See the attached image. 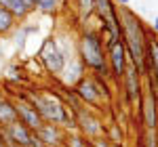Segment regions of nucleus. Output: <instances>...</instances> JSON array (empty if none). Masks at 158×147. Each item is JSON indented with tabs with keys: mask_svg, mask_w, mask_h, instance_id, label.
Wrapping results in <instances>:
<instances>
[{
	"mask_svg": "<svg viewBox=\"0 0 158 147\" xmlns=\"http://www.w3.org/2000/svg\"><path fill=\"white\" fill-rule=\"evenodd\" d=\"M118 17L122 23V44H124L127 57H129V65H133L135 72L141 78H146V42L150 36V30L137 17V13H133L129 6H120Z\"/></svg>",
	"mask_w": 158,
	"mask_h": 147,
	"instance_id": "obj_1",
	"label": "nucleus"
},
{
	"mask_svg": "<svg viewBox=\"0 0 158 147\" xmlns=\"http://www.w3.org/2000/svg\"><path fill=\"white\" fill-rule=\"evenodd\" d=\"M76 57L82 61L86 72L91 76H101L106 80H112L108 67V57H106V44H103V34L97 27H86L78 38L76 44Z\"/></svg>",
	"mask_w": 158,
	"mask_h": 147,
	"instance_id": "obj_2",
	"label": "nucleus"
},
{
	"mask_svg": "<svg viewBox=\"0 0 158 147\" xmlns=\"http://www.w3.org/2000/svg\"><path fill=\"white\" fill-rule=\"evenodd\" d=\"M38 59H40L42 65H44V70H47L49 74H53V76L61 74L63 67H65V63H68V57L61 53L55 36L44 38L42 46H40V50H38Z\"/></svg>",
	"mask_w": 158,
	"mask_h": 147,
	"instance_id": "obj_3",
	"label": "nucleus"
},
{
	"mask_svg": "<svg viewBox=\"0 0 158 147\" xmlns=\"http://www.w3.org/2000/svg\"><path fill=\"white\" fill-rule=\"evenodd\" d=\"M76 130L80 135H85L86 139H97V137H101L106 133V126H103V120L97 113L82 107L76 113Z\"/></svg>",
	"mask_w": 158,
	"mask_h": 147,
	"instance_id": "obj_4",
	"label": "nucleus"
},
{
	"mask_svg": "<svg viewBox=\"0 0 158 147\" xmlns=\"http://www.w3.org/2000/svg\"><path fill=\"white\" fill-rule=\"evenodd\" d=\"M106 57H108V67H110L112 80H114L116 84H120L122 76H124L127 67H129V57H127V50H124L122 40L116 42L114 46H110V49L106 50Z\"/></svg>",
	"mask_w": 158,
	"mask_h": 147,
	"instance_id": "obj_5",
	"label": "nucleus"
},
{
	"mask_svg": "<svg viewBox=\"0 0 158 147\" xmlns=\"http://www.w3.org/2000/svg\"><path fill=\"white\" fill-rule=\"evenodd\" d=\"M0 130H2V137H4V141H6V145H17V147H30L32 143V137L34 133L21 124L19 120H15V122L6 124V126H0Z\"/></svg>",
	"mask_w": 158,
	"mask_h": 147,
	"instance_id": "obj_6",
	"label": "nucleus"
},
{
	"mask_svg": "<svg viewBox=\"0 0 158 147\" xmlns=\"http://www.w3.org/2000/svg\"><path fill=\"white\" fill-rule=\"evenodd\" d=\"M141 80H143V78L135 72V67H133V65H129V67H127V72H124V76H122V80H120L124 99H127L129 103H135V101H139V99L143 97Z\"/></svg>",
	"mask_w": 158,
	"mask_h": 147,
	"instance_id": "obj_7",
	"label": "nucleus"
},
{
	"mask_svg": "<svg viewBox=\"0 0 158 147\" xmlns=\"http://www.w3.org/2000/svg\"><path fill=\"white\" fill-rule=\"evenodd\" d=\"M65 135H68V133L61 128L59 124H51V122H44L36 133H34V137H36L40 143H44L47 147H63Z\"/></svg>",
	"mask_w": 158,
	"mask_h": 147,
	"instance_id": "obj_8",
	"label": "nucleus"
},
{
	"mask_svg": "<svg viewBox=\"0 0 158 147\" xmlns=\"http://www.w3.org/2000/svg\"><path fill=\"white\" fill-rule=\"evenodd\" d=\"M74 93L78 95V99L86 103V105H91V107H99L101 105V97H99V88L95 84V80L91 78V76H85L80 82L76 86H72Z\"/></svg>",
	"mask_w": 158,
	"mask_h": 147,
	"instance_id": "obj_9",
	"label": "nucleus"
},
{
	"mask_svg": "<svg viewBox=\"0 0 158 147\" xmlns=\"http://www.w3.org/2000/svg\"><path fill=\"white\" fill-rule=\"evenodd\" d=\"M15 113H17V120L21 124H25L32 133H36L38 128L42 126V118L27 101H15Z\"/></svg>",
	"mask_w": 158,
	"mask_h": 147,
	"instance_id": "obj_10",
	"label": "nucleus"
},
{
	"mask_svg": "<svg viewBox=\"0 0 158 147\" xmlns=\"http://www.w3.org/2000/svg\"><path fill=\"white\" fill-rule=\"evenodd\" d=\"M137 103H139V113L143 116L146 130H158V101L150 95H143Z\"/></svg>",
	"mask_w": 158,
	"mask_h": 147,
	"instance_id": "obj_11",
	"label": "nucleus"
},
{
	"mask_svg": "<svg viewBox=\"0 0 158 147\" xmlns=\"http://www.w3.org/2000/svg\"><path fill=\"white\" fill-rule=\"evenodd\" d=\"M86 76V67L82 65V61L78 59V57H72V59H68L65 63V67H63V72H61V78H63V84L65 86H76L82 78Z\"/></svg>",
	"mask_w": 158,
	"mask_h": 147,
	"instance_id": "obj_12",
	"label": "nucleus"
},
{
	"mask_svg": "<svg viewBox=\"0 0 158 147\" xmlns=\"http://www.w3.org/2000/svg\"><path fill=\"white\" fill-rule=\"evenodd\" d=\"M19 21L13 17L6 6H0V38L2 36H11L13 32L17 30Z\"/></svg>",
	"mask_w": 158,
	"mask_h": 147,
	"instance_id": "obj_13",
	"label": "nucleus"
},
{
	"mask_svg": "<svg viewBox=\"0 0 158 147\" xmlns=\"http://www.w3.org/2000/svg\"><path fill=\"white\" fill-rule=\"evenodd\" d=\"M17 120V113H15V103L9 97H0V126H6Z\"/></svg>",
	"mask_w": 158,
	"mask_h": 147,
	"instance_id": "obj_14",
	"label": "nucleus"
},
{
	"mask_svg": "<svg viewBox=\"0 0 158 147\" xmlns=\"http://www.w3.org/2000/svg\"><path fill=\"white\" fill-rule=\"evenodd\" d=\"M6 9H9V13H11L17 21H25L30 17V13H34V9H30L23 0H9L6 2Z\"/></svg>",
	"mask_w": 158,
	"mask_h": 147,
	"instance_id": "obj_15",
	"label": "nucleus"
},
{
	"mask_svg": "<svg viewBox=\"0 0 158 147\" xmlns=\"http://www.w3.org/2000/svg\"><path fill=\"white\" fill-rule=\"evenodd\" d=\"M116 9H118V6H116V2H114V0H95V15H97L99 23H101V21H106V19H108Z\"/></svg>",
	"mask_w": 158,
	"mask_h": 147,
	"instance_id": "obj_16",
	"label": "nucleus"
},
{
	"mask_svg": "<svg viewBox=\"0 0 158 147\" xmlns=\"http://www.w3.org/2000/svg\"><path fill=\"white\" fill-rule=\"evenodd\" d=\"M63 147H91V139H86V137L80 135L78 130H74V133H68V135H65Z\"/></svg>",
	"mask_w": 158,
	"mask_h": 147,
	"instance_id": "obj_17",
	"label": "nucleus"
},
{
	"mask_svg": "<svg viewBox=\"0 0 158 147\" xmlns=\"http://www.w3.org/2000/svg\"><path fill=\"white\" fill-rule=\"evenodd\" d=\"M76 6H78V13L85 21H89L95 15V0H76Z\"/></svg>",
	"mask_w": 158,
	"mask_h": 147,
	"instance_id": "obj_18",
	"label": "nucleus"
},
{
	"mask_svg": "<svg viewBox=\"0 0 158 147\" xmlns=\"http://www.w3.org/2000/svg\"><path fill=\"white\" fill-rule=\"evenodd\" d=\"M36 11L42 13V15L53 17L55 13L59 11V0H40V2L36 4Z\"/></svg>",
	"mask_w": 158,
	"mask_h": 147,
	"instance_id": "obj_19",
	"label": "nucleus"
},
{
	"mask_svg": "<svg viewBox=\"0 0 158 147\" xmlns=\"http://www.w3.org/2000/svg\"><path fill=\"white\" fill-rule=\"evenodd\" d=\"M13 34H15V46H17L19 53H21V50L25 49V42H27V34L23 32V27H21V25H17V30H15Z\"/></svg>",
	"mask_w": 158,
	"mask_h": 147,
	"instance_id": "obj_20",
	"label": "nucleus"
},
{
	"mask_svg": "<svg viewBox=\"0 0 158 147\" xmlns=\"http://www.w3.org/2000/svg\"><path fill=\"white\" fill-rule=\"evenodd\" d=\"M108 139L112 141V143H122V139H124V133H122L120 124H112V126H110Z\"/></svg>",
	"mask_w": 158,
	"mask_h": 147,
	"instance_id": "obj_21",
	"label": "nucleus"
},
{
	"mask_svg": "<svg viewBox=\"0 0 158 147\" xmlns=\"http://www.w3.org/2000/svg\"><path fill=\"white\" fill-rule=\"evenodd\" d=\"M143 147H158V130H146Z\"/></svg>",
	"mask_w": 158,
	"mask_h": 147,
	"instance_id": "obj_22",
	"label": "nucleus"
},
{
	"mask_svg": "<svg viewBox=\"0 0 158 147\" xmlns=\"http://www.w3.org/2000/svg\"><path fill=\"white\" fill-rule=\"evenodd\" d=\"M91 147H110V139L108 137H97V139H91Z\"/></svg>",
	"mask_w": 158,
	"mask_h": 147,
	"instance_id": "obj_23",
	"label": "nucleus"
},
{
	"mask_svg": "<svg viewBox=\"0 0 158 147\" xmlns=\"http://www.w3.org/2000/svg\"><path fill=\"white\" fill-rule=\"evenodd\" d=\"M23 27V32L27 36H32V34H38V25H21Z\"/></svg>",
	"mask_w": 158,
	"mask_h": 147,
	"instance_id": "obj_24",
	"label": "nucleus"
},
{
	"mask_svg": "<svg viewBox=\"0 0 158 147\" xmlns=\"http://www.w3.org/2000/svg\"><path fill=\"white\" fill-rule=\"evenodd\" d=\"M23 2L30 6V9H34V11H36V2H34V0H23Z\"/></svg>",
	"mask_w": 158,
	"mask_h": 147,
	"instance_id": "obj_25",
	"label": "nucleus"
},
{
	"mask_svg": "<svg viewBox=\"0 0 158 147\" xmlns=\"http://www.w3.org/2000/svg\"><path fill=\"white\" fill-rule=\"evenodd\" d=\"M114 2H116V4H120V6H129V2H131V0H114Z\"/></svg>",
	"mask_w": 158,
	"mask_h": 147,
	"instance_id": "obj_26",
	"label": "nucleus"
},
{
	"mask_svg": "<svg viewBox=\"0 0 158 147\" xmlns=\"http://www.w3.org/2000/svg\"><path fill=\"white\" fill-rule=\"evenodd\" d=\"M152 30H154V32H158V17H154V23H152Z\"/></svg>",
	"mask_w": 158,
	"mask_h": 147,
	"instance_id": "obj_27",
	"label": "nucleus"
},
{
	"mask_svg": "<svg viewBox=\"0 0 158 147\" xmlns=\"http://www.w3.org/2000/svg\"><path fill=\"white\" fill-rule=\"evenodd\" d=\"M0 147H6V141H4V137H2V130H0Z\"/></svg>",
	"mask_w": 158,
	"mask_h": 147,
	"instance_id": "obj_28",
	"label": "nucleus"
},
{
	"mask_svg": "<svg viewBox=\"0 0 158 147\" xmlns=\"http://www.w3.org/2000/svg\"><path fill=\"white\" fill-rule=\"evenodd\" d=\"M110 147H122V143H112L110 141Z\"/></svg>",
	"mask_w": 158,
	"mask_h": 147,
	"instance_id": "obj_29",
	"label": "nucleus"
},
{
	"mask_svg": "<svg viewBox=\"0 0 158 147\" xmlns=\"http://www.w3.org/2000/svg\"><path fill=\"white\" fill-rule=\"evenodd\" d=\"M6 2H9V0H0V6H6Z\"/></svg>",
	"mask_w": 158,
	"mask_h": 147,
	"instance_id": "obj_30",
	"label": "nucleus"
},
{
	"mask_svg": "<svg viewBox=\"0 0 158 147\" xmlns=\"http://www.w3.org/2000/svg\"><path fill=\"white\" fill-rule=\"evenodd\" d=\"M34 2H36V4H38V2H40V0H34Z\"/></svg>",
	"mask_w": 158,
	"mask_h": 147,
	"instance_id": "obj_31",
	"label": "nucleus"
}]
</instances>
